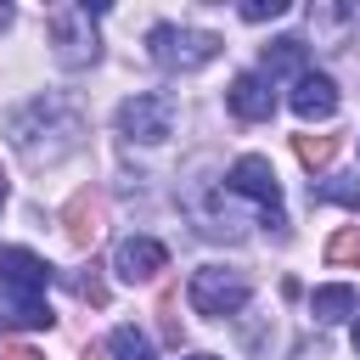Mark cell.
Listing matches in <instances>:
<instances>
[{
	"label": "cell",
	"mask_w": 360,
	"mask_h": 360,
	"mask_svg": "<svg viewBox=\"0 0 360 360\" xmlns=\"http://www.w3.org/2000/svg\"><path fill=\"white\" fill-rule=\"evenodd\" d=\"M191 360H219V354H191Z\"/></svg>",
	"instance_id": "484cf974"
},
{
	"label": "cell",
	"mask_w": 360,
	"mask_h": 360,
	"mask_svg": "<svg viewBox=\"0 0 360 360\" xmlns=\"http://www.w3.org/2000/svg\"><path fill=\"white\" fill-rule=\"evenodd\" d=\"M45 34H51V51L62 68H90L101 56V39H96V6H51L45 11Z\"/></svg>",
	"instance_id": "277c9868"
},
{
	"label": "cell",
	"mask_w": 360,
	"mask_h": 360,
	"mask_svg": "<svg viewBox=\"0 0 360 360\" xmlns=\"http://www.w3.org/2000/svg\"><path fill=\"white\" fill-rule=\"evenodd\" d=\"M248 276L242 270H231V264H202L197 276H191V287H186V298H191V309L197 315H208V321H225V315H236L242 304H248Z\"/></svg>",
	"instance_id": "5b68a950"
},
{
	"label": "cell",
	"mask_w": 360,
	"mask_h": 360,
	"mask_svg": "<svg viewBox=\"0 0 360 360\" xmlns=\"http://www.w3.org/2000/svg\"><path fill=\"white\" fill-rule=\"evenodd\" d=\"M292 112L298 118H332L338 112V84L326 73H298L292 84Z\"/></svg>",
	"instance_id": "8fae6325"
},
{
	"label": "cell",
	"mask_w": 360,
	"mask_h": 360,
	"mask_svg": "<svg viewBox=\"0 0 360 360\" xmlns=\"http://www.w3.org/2000/svg\"><path fill=\"white\" fill-rule=\"evenodd\" d=\"M62 225H68V242L73 248H90L96 236H101V191H73L68 197V208H62Z\"/></svg>",
	"instance_id": "30bf717a"
},
{
	"label": "cell",
	"mask_w": 360,
	"mask_h": 360,
	"mask_svg": "<svg viewBox=\"0 0 360 360\" xmlns=\"http://www.w3.org/2000/svg\"><path fill=\"white\" fill-rule=\"evenodd\" d=\"M292 152H298V163H304V169H326V163L338 158V135H298V141H292Z\"/></svg>",
	"instance_id": "5bb4252c"
},
{
	"label": "cell",
	"mask_w": 360,
	"mask_h": 360,
	"mask_svg": "<svg viewBox=\"0 0 360 360\" xmlns=\"http://www.w3.org/2000/svg\"><path fill=\"white\" fill-rule=\"evenodd\" d=\"M84 360H107V354H101V349H90V354H84Z\"/></svg>",
	"instance_id": "cb8c5ba5"
},
{
	"label": "cell",
	"mask_w": 360,
	"mask_h": 360,
	"mask_svg": "<svg viewBox=\"0 0 360 360\" xmlns=\"http://www.w3.org/2000/svg\"><path fill=\"white\" fill-rule=\"evenodd\" d=\"M6 135H11V146L22 152V163L45 169V163H62V158L79 146L84 118H79L62 96H34L28 107H17V112L6 118Z\"/></svg>",
	"instance_id": "6da1fadb"
},
{
	"label": "cell",
	"mask_w": 360,
	"mask_h": 360,
	"mask_svg": "<svg viewBox=\"0 0 360 360\" xmlns=\"http://www.w3.org/2000/svg\"><path fill=\"white\" fill-rule=\"evenodd\" d=\"M281 11H287V0H248V6H242L248 22H270V17H281Z\"/></svg>",
	"instance_id": "44dd1931"
},
{
	"label": "cell",
	"mask_w": 360,
	"mask_h": 360,
	"mask_svg": "<svg viewBox=\"0 0 360 360\" xmlns=\"http://www.w3.org/2000/svg\"><path fill=\"white\" fill-rule=\"evenodd\" d=\"M309 197H321V202H349V208H360V180H321V186H309Z\"/></svg>",
	"instance_id": "e0dca14e"
},
{
	"label": "cell",
	"mask_w": 360,
	"mask_h": 360,
	"mask_svg": "<svg viewBox=\"0 0 360 360\" xmlns=\"http://www.w3.org/2000/svg\"><path fill=\"white\" fill-rule=\"evenodd\" d=\"M354 349H360V321H354Z\"/></svg>",
	"instance_id": "d4e9b609"
},
{
	"label": "cell",
	"mask_w": 360,
	"mask_h": 360,
	"mask_svg": "<svg viewBox=\"0 0 360 360\" xmlns=\"http://www.w3.org/2000/svg\"><path fill=\"white\" fill-rule=\"evenodd\" d=\"M354 22V11L349 6H309V28H326V34H343Z\"/></svg>",
	"instance_id": "ac0fdd59"
},
{
	"label": "cell",
	"mask_w": 360,
	"mask_h": 360,
	"mask_svg": "<svg viewBox=\"0 0 360 360\" xmlns=\"http://www.w3.org/2000/svg\"><path fill=\"white\" fill-rule=\"evenodd\" d=\"M225 101H231V112L248 118V124H264V118L276 112V90H270L259 73H236L231 90H225Z\"/></svg>",
	"instance_id": "9c48e42d"
},
{
	"label": "cell",
	"mask_w": 360,
	"mask_h": 360,
	"mask_svg": "<svg viewBox=\"0 0 360 360\" xmlns=\"http://www.w3.org/2000/svg\"><path fill=\"white\" fill-rule=\"evenodd\" d=\"M326 264H360V225H343L326 242Z\"/></svg>",
	"instance_id": "2e32d148"
},
{
	"label": "cell",
	"mask_w": 360,
	"mask_h": 360,
	"mask_svg": "<svg viewBox=\"0 0 360 360\" xmlns=\"http://www.w3.org/2000/svg\"><path fill=\"white\" fill-rule=\"evenodd\" d=\"M231 191L253 197V202L264 208V219H270V225H287V219H281V180H276L270 158H259V152L236 158V163H231Z\"/></svg>",
	"instance_id": "52a82bcc"
},
{
	"label": "cell",
	"mask_w": 360,
	"mask_h": 360,
	"mask_svg": "<svg viewBox=\"0 0 360 360\" xmlns=\"http://www.w3.org/2000/svg\"><path fill=\"white\" fill-rule=\"evenodd\" d=\"M107 349H112V360H152V343H146V332H135V326H112Z\"/></svg>",
	"instance_id": "9a60e30c"
},
{
	"label": "cell",
	"mask_w": 360,
	"mask_h": 360,
	"mask_svg": "<svg viewBox=\"0 0 360 360\" xmlns=\"http://www.w3.org/2000/svg\"><path fill=\"white\" fill-rule=\"evenodd\" d=\"M163 264H169V248L152 242V236H124L118 253H112V270H118L124 281H152Z\"/></svg>",
	"instance_id": "ba28073f"
},
{
	"label": "cell",
	"mask_w": 360,
	"mask_h": 360,
	"mask_svg": "<svg viewBox=\"0 0 360 360\" xmlns=\"http://www.w3.org/2000/svg\"><path fill=\"white\" fill-rule=\"evenodd\" d=\"M0 202H6V174H0Z\"/></svg>",
	"instance_id": "4316f807"
},
{
	"label": "cell",
	"mask_w": 360,
	"mask_h": 360,
	"mask_svg": "<svg viewBox=\"0 0 360 360\" xmlns=\"http://www.w3.org/2000/svg\"><path fill=\"white\" fill-rule=\"evenodd\" d=\"M73 292H79V298H90V304H96V309H101V304H107V281H101V276H96V264H90V270H79V276H73Z\"/></svg>",
	"instance_id": "ffe728a7"
},
{
	"label": "cell",
	"mask_w": 360,
	"mask_h": 360,
	"mask_svg": "<svg viewBox=\"0 0 360 360\" xmlns=\"http://www.w3.org/2000/svg\"><path fill=\"white\" fill-rule=\"evenodd\" d=\"M354 304H360V298H354V287H343V281H338V287H315V292H309L315 321H349V315H354Z\"/></svg>",
	"instance_id": "4fadbf2b"
},
{
	"label": "cell",
	"mask_w": 360,
	"mask_h": 360,
	"mask_svg": "<svg viewBox=\"0 0 360 360\" xmlns=\"http://www.w3.org/2000/svg\"><path fill=\"white\" fill-rule=\"evenodd\" d=\"M0 287L11 292V321L17 326H51V304H45V287H51V264L28 248H6L0 253Z\"/></svg>",
	"instance_id": "7a4b0ae2"
},
{
	"label": "cell",
	"mask_w": 360,
	"mask_h": 360,
	"mask_svg": "<svg viewBox=\"0 0 360 360\" xmlns=\"http://www.w3.org/2000/svg\"><path fill=\"white\" fill-rule=\"evenodd\" d=\"M0 360H45V354H39V349H28V343H6V349H0Z\"/></svg>",
	"instance_id": "7402d4cb"
},
{
	"label": "cell",
	"mask_w": 360,
	"mask_h": 360,
	"mask_svg": "<svg viewBox=\"0 0 360 360\" xmlns=\"http://www.w3.org/2000/svg\"><path fill=\"white\" fill-rule=\"evenodd\" d=\"M6 28H11V6H0V34H6Z\"/></svg>",
	"instance_id": "603a6c76"
},
{
	"label": "cell",
	"mask_w": 360,
	"mask_h": 360,
	"mask_svg": "<svg viewBox=\"0 0 360 360\" xmlns=\"http://www.w3.org/2000/svg\"><path fill=\"white\" fill-rule=\"evenodd\" d=\"M174 309H180V298H174V287H163V292H158V315H163V338H169V343L180 349V315H174Z\"/></svg>",
	"instance_id": "d6986e66"
},
{
	"label": "cell",
	"mask_w": 360,
	"mask_h": 360,
	"mask_svg": "<svg viewBox=\"0 0 360 360\" xmlns=\"http://www.w3.org/2000/svg\"><path fill=\"white\" fill-rule=\"evenodd\" d=\"M304 56H309V45H304V39H292V34H281V39H270V45H264V56H259V62H264V73L276 79V73H304Z\"/></svg>",
	"instance_id": "7c38bea8"
},
{
	"label": "cell",
	"mask_w": 360,
	"mask_h": 360,
	"mask_svg": "<svg viewBox=\"0 0 360 360\" xmlns=\"http://www.w3.org/2000/svg\"><path fill=\"white\" fill-rule=\"evenodd\" d=\"M146 51H152V62H158V68H169V73H197V68H208V62L225 51V39H219V34H208V28L158 22V28L146 34Z\"/></svg>",
	"instance_id": "3957f363"
},
{
	"label": "cell",
	"mask_w": 360,
	"mask_h": 360,
	"mask_svg": "<svg viewBox=\"0 0 360 360\" xmlns=\"http://www.w3.org/2000/svg\"><path fill=\"white\" fill-rule=\"evenodd\" d=\"M118 129L129 135V141H163L169 129H174V101L163 96V90H141V96H129L124 107H118Z\"/></svg>",
	"instance_id": "8992f818"
}]
</instances>
